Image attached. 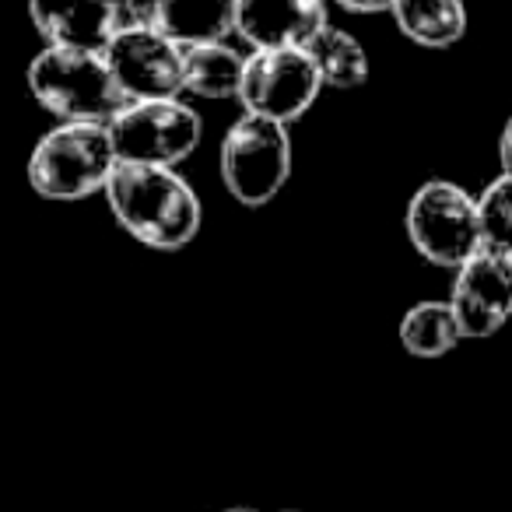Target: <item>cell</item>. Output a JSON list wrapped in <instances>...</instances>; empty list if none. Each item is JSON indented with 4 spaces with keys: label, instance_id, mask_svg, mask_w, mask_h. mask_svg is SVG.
Instances as JSON below:
<instances>
[{
    "label": "cell",
    "instance_id": "9a60e30c",
    "mask_svg": "<svg viewBox=\"0 0 512 512\" xmlns=\"http://www.w3.org/2000/svg\"><path fill=\"white\" fill-rule=\"evenodd\" d=\"M306 53L313 60L316 74H320L323 88L351 92V88H362L372 74L369 50L362 46V39H355L348 29H337V25H327V29L316 32Z\"/></svg>",
    "mask_w": 512,
    "mask_h": 512
},
{
    "label": "cell",
    "instance_id": "ba28073f",
    "mask_svg": "<svg viewBox=\"0 0 512 512\" xmlns=\"http://www.w3.org/2000/svg\"><path fill=\"white\" fill-rule=\"evenodd\" d=\"M123 99H183V46L162 32L137 25L113 36L102 50Z\"/></svg>",
    "mask_w": 512,
    "mask_h": 512
},
{
    "label": "cell",
    "instance_id": "52a82bcc",
    "mask_svg": "<svg viewBox=\"0 0 512 512\" xmlns=\"http://www.w3.org/2000/svg\"><path fill=\"white\" fill-rule=\"evenodd\" d=\"M320 92H323V81L306 50L246 53V67H242V85H239L242 113L264 116V120L292 127L295 120H302L313 109Z\"/></svg>",
    "mask_w": 512,
    "mask_h": 512
},
{
    "label": "cell",
    "instance_id": "9c48e42d",
    "mask_svg": "<svg viewBox=\"0 0 512 512\" xmlns=\"http://www.w3.org/2000/svg\"><path fill=\"white\" fill-rule=\"evenodd\" d=\"M449 306L463 341H484L512 320V256L477 249L460 271H453Z\"/></svg>",
    "mask_w": 512,
    "mask_h": 512
},
{
    "label": "cell",
    "instance_id": "d6986e66",
    "mask_svg": "<svg viewBox=\"0 0 512 512\" xmlns=\"http://www.w3.org/2000/svg\"><path fill=\"white\" fill-rule=\"evenodd\" d=\"M498 165L505 176H512V116L505 120L502 134H498Z\"/></svg>",
    "mask_w": 512,
    "mask_h": 512
},
{
    "label": "cell",
    "instance_id": "e0dca14e",
    "mask_svg": "<svg viewBox=\"0 0 512 512\" xmlns=\"http://www.w3.org/2000/svg\"><path fill=\"white\" fill-rule=\"evenodd\" d=\"M477 218H481L484 249L512 256V176H498L477 193Z\"/></svg>",
    "mask_w": 512,
    "mask_h": 512
},
{
    "label": "cell",
    "instance_id": "ac0fdd59",
    "mask_svg": "<svg viewBox=\"0 0 512 512\" xmlns=\"http://www.w3.org/2000/svg\"><path fill=\"white\" fill-rule=\"evenodd\" d=\"M334 4L351 15H379V11H393L397 0H334Z\"/></svg>",
    "mask_w": 512,
    "mask_h": 512
},
{
    "label": "cell",
    "instance_id": "44dd1931",
    "mask_svg": "<svg viewBox=\"0 0 512 512\" xmlns=\"http://www.w3.org/2000/svg\"><path fill=\"white\" fill-rule=\"evenodd\" d=\"M281 512H299V509H281Z\"/></svg>",
    "mask_w": 512,
    "mask_h": 512
},
{
    "label": "cell",
    "instance_id": "3957f363",
    "mask_svg": "<svg viewBox=\"0 0 512 512\" xmlns=\"http://www.w3.org/2000/svg\"><path fill=\"white\" fill-rule=\"evenodd\" d=\"M25 81L32 99L57 123H109V116L127 102L106 57L88 50L43 46L32 57Z\"/></svg>",
    "mask_w": 512,
    "mask_h": 512
},
{
    "label": "cell",
    "instance_id": "5bb4252c",
    "mask_svg": "<svg viewBox=\"0 0 512 512\" xmlns=\"http://www.w3.org/2000/svg\"><path fill=\"white\" fill-rule=\"evenodd\" d=\"M393 22L400 36L421 50H449L467 36V4L463 0H397Z\"/></svg>",
    "mask_w": 512,
    "mask_h": 512
},
{
    "label": "cell",
    "instance_id": "7c38bea8",
    "mask_svg": "<svg viewBox=\"0 0 512 512\" xmlns=\"http://www.w3.org/2000/svg\"><path fill=\"white\" fill-rule=\"evenodd\" d=\"M141 25L176 46L225 43L235 36V0H141Z\"/></svg>",
    "mask_w": 512,
    "mask_h": 512
},
{
    "label": "cell",
    "instance_id": "2e32d148",
    "mask_svg": "<svg viewBox=\"0 0 512 512\" xmlns=\"http://www.w3.org/2000/svg\"><path fill=\"white\" fill-rule=\"evenodd\" d=\"M400 344L407 355L414 358H442L463 341L456 313L449 299H425L414 302L404 316H400Z\"/></svg>",
    "mask_w": 512,
    "mask_h": 512
},
{
    "label": "cell",
    "instance_id": "30bf717a",
    "mask_svg": "<svg viewBox=\"0 0 512 512\" xmlns=\"http://www.w3.org/2000/svg\"><path fill=\"white\" fill-rule=\"evenodd\" d=\"M330 25V0H235V36L249 50H306Z\"/></svg>",
    "mask_w": 512,
    "mask_h": 512
},
{
    "label": "cell",
    "instance_id": "4fadbf2b",
    "mask_svg": "<svg viewBox=\"0 0 512 512\" xmlns=\"http://www.w3.org/2000/svg\"><path fill=\"white\" fill-rule=\"evenodd\" d=\"M242 67H246V53L235 50L228 39L183 46V95L207 102L239 99Z\"/></svg>",
    "mask_w": 512,
    "mask_h": 512
},
{
    "label": "cell",
    "instance_id": "277c9868",
    "mask_svg": "<svg viewBox=\"0 0 512 512\" xmlns=\"http://www.w3.org/2000/svg\"><path fill=\"white\" fill-rule=\"evenodd\" d=\"M404 232L414 253L442 271H460L477 249H484L477 197L453 179H428L411 193Z\"/></svg>",
    "mask_w": 512,
    "mask_h": 512
},
{
    "label": "cell",
    "instance_id": "6da1fadb",
    "mask_svg": "<svg viewBox=\"0 0 512 512\" xmlns=\"http://www.w3.org/2000/svg\"><path fill=\"white\" fill-rule=\"evenodd\" d=\"M102 197L116 225L158 253L186 249L204 225V204L197 190L169 165L116 162Z\"/></svg>",
    "mask_w": 512,
    "mask_h": 512
},
{
    "label": "cell",
    "instance_id": "8fae6325",
    "mask_svg": "<svg viewBox=\"0 0 512 512\" xmlns=\"http://www.w3.org/2000/svg\"><path fill=\"white\" fill-rule=\"evenodd\" d=\"M29 22L53 50L102 53L120 32L109 0H29Z\"/></svg>",
    "mask_w": 512,
    "mask_h": 512
},
{
    "label": "cell",
    "instance_id": "7a4b0ae2",
    "mask_svg": "<svg viewBox=\"0 0 512 512\" xmlns=\"http://www.w3.org/2000/svg\"><path fill=\"white\" fill-rule=\"evenodd\" d=\"M116 162L106 123H57L36 141L25 176L43 200L78 204L106 190Z\"/></svg>",
    "mask_w": 512,
    "mask_h": 512
},
{
    "label": "cell",
    "instance_id": "8992f818",
    "mask_svg": "<svg viewBox=\"0 0 512 512\" xmlns=\"http://www.w3.org/2000/svg\"><path fill=\"white\" fill-rule=\"evenodd\" d=\"M106 127L120 162L169 165V169L190 158L197 151L200 137H204V120L183 99L123 102L109 116Z\"/></svg>",
    "mask_w": 512,
    "mask_h": 512
},
{
    "label": "cell",
    "instance_id": "ffe728a7",
    "mask_svg": "<svg viewBox=\"0 0 512 512\" xmlns=\"http://www.w3.org/2000/svg\"><path fill=\"white\" fill-rule=\"evenodd\" d=\"M225 512H253V509H225Z\"/></svg>",
    "mask_w": 512,
    "mask_h": 512
},
{
    "label": "cell",
    "instance_id": "5b68a950",
    "mask_svg": "<svg viewBox=\"0 0 512 512\" xmlns=\"http://www.w3.org/2000/svg\"><path fill=\"white\" fill-rule=\"evenodd\" d=\"M218 172L228 197L242 207H264L292 179V137L285 123L242 113L225 130Z\"/></svg>",
    "mask_w": 512,
    "mask_h": 512
}]
</instances>
